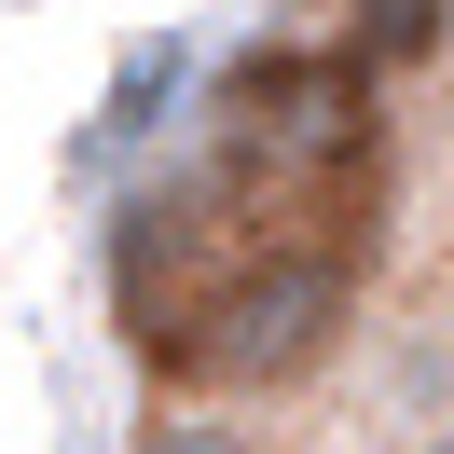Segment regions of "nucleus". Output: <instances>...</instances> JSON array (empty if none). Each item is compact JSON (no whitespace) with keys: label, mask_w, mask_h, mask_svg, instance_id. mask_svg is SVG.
<instances>
[{"label":"nucleus","mask_w":454,"mask_h":454,"mask_svg":"<svg viewBox=\"0 0 454 454\" xmlns=\"http://www.w3.org/2000/svg\"><path fill=\"white\" fill-rule=\"evenodd\" d=\"M124 454H262L234 413H207V399H166V413H138V441Z\"/></svg>","instance_id":"7ed1b4c3"},{"label":"nucleus","mask_w":454,"mask_h":454,"mask_svg":"<svg viewBox=\"0 0 454 454\" xmlns=\"http://www.w3.org/2000/svg\"><path fill=\"white\" fill-rule=\"evenodd\" d=\"M441 454H454V427H441Z\"/></svg>","instance_id":"20e7f679"},{"label":"nucleus","mask_w":454,"mask_h":454,"mask_svg":"<svg viewBox=\"0 0 454 454\" xmlns=\"http://www.w3.org/2000/svg\"><path fill=\"white\" fill-rule=\"evenodd\" d=\"M358 262L372 248H317V234H248L221 317H207V358L193 386L207 399H289L344 358V317H358Z\"/></svg>","instance_id":"f03ea898"},{"label":"nucleus","mask_w":454,"mask_h":454,"mask_svg":"<svg viewBox=\"0 0 454 454\" xmlns=\"http://www.w3.org/2000/svg\"><path fill=\"white\" fill-rule=\"evenodd\" d=\"M234 262H248V207H234L207 166L138 179V193H124V221H111V317H124V344H138V372L193 386L207 317H221Z\"/></svg>","instance_id":"f257e3e1"}]
</instances>
